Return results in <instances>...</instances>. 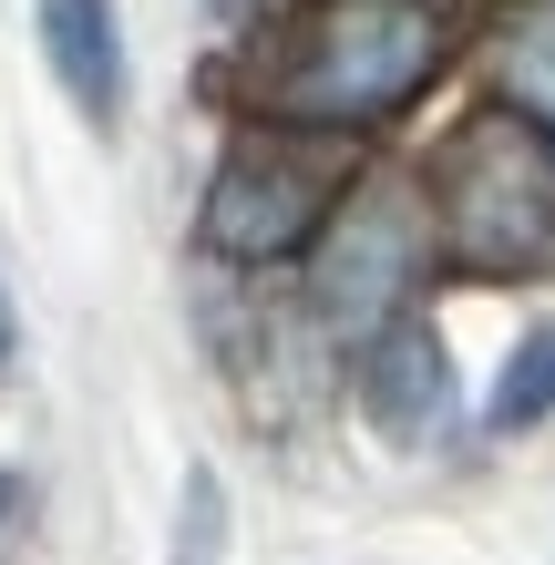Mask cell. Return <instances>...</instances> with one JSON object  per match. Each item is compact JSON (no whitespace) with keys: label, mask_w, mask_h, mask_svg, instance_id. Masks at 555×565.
<instances>
[{"label":"cell","mask_w":555,"mask_h":565,"mask_svg":"<svg viewBox=\"0 0 555 565\" xmlns=\"http://www.w3.org/2000/svg\"><path fill=\"white\" fill-rule=\"evenodd\" d=\"M361 412H371L381 443H402V452H421V443L452 431V360H442V329L433 319L402 309L391 329L361 340Z\"/></svg>","instance_id":"5"},{"label":"cell","mask_w":555,"mask_h":565,"mask_svg":"<svg viewBox=\"0 0 555 565\" xmlns=\"http://www.w3.org/2000/svg\"><path fill=\"white\" fill-rule=\"evenodd\" d=\"M433 237L483 278L555 268V135L525 114H473L433 154Z\"/></svg>","instance_id":"2"},{"label":"cell","mask_w":555,"mask_h":565,"mask_svg":"<svg viewBox=\"0 0 555 565\" xmlns=\"http://www.w3.org/2000/svg\"><path fill=\"white\" fill-rule=\"evenodd\" d=\"M0 514H11V483H0Z\"/></svg>","instance_id":"12"},{"label":"cell","mask_w":555,"mask_h":565,"mask_svg":"<svg viewBox=\"0 0 555 565\" xmlns=\"http://www.w3.org/2000/svg\"><path fill=\"white\" fill-rule=\"evenodd\" d=\"M216 11H226V21H247V11H257V0H216Z\"/></svg>","instance_id":"11"},{"label":"cell","mask_w":555,"mask_h":565,"mask_svg":"<svg viewBox=\"0 0 555 565\" xmlns=\"http://www.w3.org/2000/svg\"><path fill=\"white\" fill-rule=\"evenodd\" d=\"M340 206V164L330 135H288V124H247L237 145L216 154L206 206H195V237L237 268H278V257L319 247V226Z\"/></svg>","instance_id":"3"},{"label":"cell","mask_w":555,"mask_h":565,"mask_svg":"<svg viewBox=\"0 0 555 565\" xmlns=\"http://www.w3.org/2000/svg\"><path fill=\"white\" fill-rule=\"evenodd\" d=\"M421 268H433V206L412 185H350L309 247V309L340 340H371V329L402 319Z\"/></svg>","instance_id":"4"},{"label":"cell","mask_w":555,"mask_h":565,"mask_svg":"<svg viewBox=\"0 0 555 565\" xmlns=\"http://www.w3.org/2000/svg\"><path fill=\"white\" fill-rule=\"evenodd\" d=\"M494 83H504V114H525V124L555 135V0H514V11H504Z\"/></svg>","instance_id":"7"},{"label":"cell","mask_w":555,"mask_h":565,"mask_svg":"<svg viewBox=\"0 0 555 565\" xmlns=\"http://www.w3.org/2000/svg\"><path fill=\"white\" fill-rule=\"evenodd\" d=\"M555 412V329H525L494 381V402H483V431H535Z\"/></svg>","instance_id":"8"},{"label":"cell","mask_w":555,"mask_h":565,"mask_svg":"<svg viewBox=\"0 0 555 565\" xmlns=\"http://www.w3.org/2000/svg\"><path fill=\"white\" fill-rule=\"evenodd\" d=\"M0 360H11V288H0Z\"/></svg>","instance_id":"10"},{"label":"cell","mask_w":555,"mask_h":565,"mask_svg":"<svg viewBox=\"0 0 555 565\" xmlns=\"http://www.w3.org/2000/svg\"><path fill=\"white\" fill-rule=\"evenodd\" d=\"M42 62L52 83L73 93V114L93 135L124 124V31H114V0H42Z\"/></svg>","instance_id":"6"},{"label":"cell","mask_w":555,"mask_h":565,"mask_svg":"<svg viewBox=\"0 0 555 565\" xmlns=\"http://www.w3.org/2000/svg\"><path fill=\"white\" fill-rule=\"evenodd\" d=\"M442 0H299L288 31L257 52L247 104L288 135H371L442 73Z\"/></svg>","instance_id":"1"},{"label":"cell","mask_w":555,"mask_h":565,"mask_svg":"<svg viewBox=\"0 0 555 565\" xmlns=\"http://www.w3.org/2000/svg\"><path fill=\"white\" fill-rule=\"evenodd\" d=\"M216 545H226V483L195 462L185 473V514H175V565H216Z\"/></svg>","instance_id":"9"}]
</instances>
